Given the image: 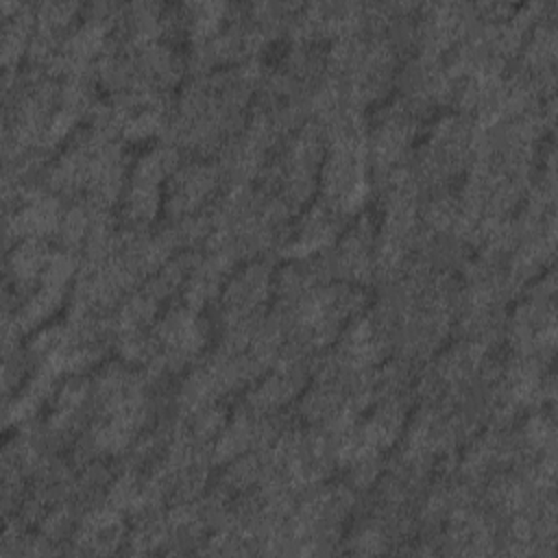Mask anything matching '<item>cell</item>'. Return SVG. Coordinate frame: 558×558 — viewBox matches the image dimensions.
<instances>
[{
  "mask_svg": "<svg viewBox=\"0 0 558 558\" xmlns=\"http://www.w3.org/2000/svg\"><path fill=\"white\" fill-rule=\"evenodd\" d=\"M216 187V172L209 166H187L177 172L170 185L172 211H194Z\"/></svg>",
  "mask_w": 558,
  "mask_h": 558,
  "instance_id": "7a4b0ae2",
  "label": "cell"
},
{
  "mask_svg": "<svg viewBox=\"0 0 558 558\" xmlns=\"http://www.w3.org/2000/svg\"><path fill=\"white\" fill-rule=\"evenodd\" d=\"M268 290V270L264 266H248L240 277H235L225 294V310L231 323L251 320L253 310L264 301Z\"/></svg>",
  "mask_w": 558,
  "mask_h": 558,
  "instance_id": "6da1fadb",
  "label": "cell"
},
{
  "mask_svg": "<svg viewBox=\"0 0 558 558\" xmlns=\"http://www.w3.org/2000/svg\"><path fill=\"white\" fill-rule=\"evenodd\" d=\"M120 538V521L113 508L92 512L78 532V543L89 551H109Z\"/></svg>",
  "mask_w": 558,
  "mask_h": 558,
  "instance_id": "3957f363",
  "label": "cell"
}]
</instances>
